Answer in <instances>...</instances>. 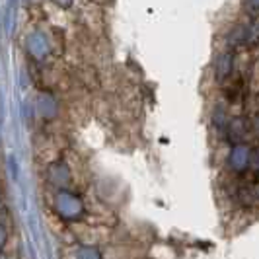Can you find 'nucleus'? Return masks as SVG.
I'll list each match as a JSON object with an SVG mask.
<instances>
[{
	"label": "nucleus",
	"instance_id": "obj_7",
	"mask_svg": "<svg viewBox=\"0 0 259 259\" xmlns=\"http://www.w3.org/2000/svg\"><path fill=\"white\" fill-rule=\"evenodd\" d=\"M49 182H51L55 187H59V189L66 187V183L70 182L68 168H66L63 162H57V164H53L51 168H49Z\"/></svg>",
	"mask_w": 259,
	"mask_h": 259
},
{
	"label": "nucleus",
	"instance_id": "obj_8",
	"mask_svg": "<svg viewBox=\"0 0 259 259\" xmlns=\"http://www.w3.org/2000/svg\"><path fill=\"white\" fill-rule=\"evenodd\" d=\"M242 8L251 20L259 18V0H242Z\"/></svg>",
	"mask_w": 259,
	"mask_h": 259
},
{
	"label": "nucleus",
	"instance_id": "obj_4",
	"mask_svg": "<svg viewBox=\"0 0 259 259\" xmlns=\"http://www.w3.org/2000/svg\"><path fill=\"white\" fill-rule=\"evenodd\" d=\"M27 51L33 59L37 61H45L49 55H51V45H49V39L43 31H31L27 35Z\"/></svg>",
	"mask_w": 259,
	"mask_h": 259
},
{
	"label": "nucleus",
	"instance_id": "obj_11",
	"mask_svg": "<svg viewBox=\"0 0 259 259\" xmlns=\"http://www.w3.org/2000/svg\"><path fill=\"white\" fill-rule=\"evenodd\" d=\"M59 6H63V8H66V6H70L72 4V0H55Z\"/></svg>",
	"mask_w": 259,
	"mask_h": 259
},
{
	"label": "nucleus",
	"instance_id": "obj_10",
	"mask_svg": "<svg viewBox=\"0 0 259 259\" xmlns=\"http://www.w3.org/2000/svg\"><path fill=\"white\" fill-rule=\"evenodd\" d=\"M251 169H253L255 174H259V152L253 154V164H251Z\"/></svg>",
	"mask_w": 259,
	"mask_h": 259
},
{
	"label": "nucleus",
	"instance_id": "obj_2",
	"mask_svg": "<svg viewBox=\"0 0 259 259\" xmlns=\"http://www.w3.org/2000/svg\"><path fill=\"white\" fill-rule=\"evenodd\" d=\"M55 208L57 212L66 219V221H74V219H80L82 217V210H84V205H82V199L78 195L70 193V191H61L55 199Z\"/></svg>",
	"mask_w": 259,
	"mask_h": 259
},
{
	"label": "nucleus",
	"instance_id": "obj_9",
	"mask_svg": "<svg viewBox=\"0 0 259 259\" xmlns=\"http://www.w3.org/2000/svg\"><path fill=\"white\" fill-rule=\"evenodd\" d=\"M43 100H45V96H41V98H39V102H43ZM47 102H49V105L55 104V102H53V100H51V98H49V96H47ZM39 111H41V113H43V115H45V117L55 115V111H53V109H49V107H43V109H39Z\"/></svg>",
	"mask_w": 259,
	"mask_h": 259
},
{
	"label": "nucleus",
	"instance_id": "obj_3",
	"mask_svg": "<svg viewBox=\"0 0 259 259\" xmlns=\"http://www.w3.org/2000/svg\"><path fill=\"white\" fill-rule=\"evenodd\" d=\"M212 72H214V80L224 86L230 78H234L236 74V59H234L232 51H221L214 57L212 63Z\"/></svg>",
	"mask_w": 259,
	"mask_h": 259
},
{
	"label": "nucleus",
	"instance_id": "obj_6",
	"mask_svg": "<svg viewBox=\"0 0 259 259\" xmlns=\"http://www.w3.org/2000/svg\"><path fill=\"white\" fill-rule=\"evenodd\" d=\"M230 119H232V117L228 115L226 105H222V104L214 105V109H212V113H210V123H212V129L217 131L219 135L226 137V131H228V125H230Z\"/></svg>",
	"mask_w": 259,
	"mask_h": 259
},
{
	"label": "nucleus",
	"instance_id": "obj_1",
	"mask_svg": "<svg viewBox=\"0 0 259 259\" xmlns=\"http://www.w3.org/2000/svg\"><path fill=\"white\" fill-rule=\"evenodd\" d=\"M253 154H255V150L247 143L230 144V150H228V156H226L228 171L234 174V176L247 174L251 169V164H253Z\"/></svg>",
	"mask_w": 259,
	"mask_h": 259
},
{
	"label": "nucleus",
	"instance_id": "obj_5",
	"mask_svg": "<svg viewBox=\"0 0 259 259\" xmlns=\"http://www.w3.org/2000/svg\"><path fill=\"white\" fill-rule=\"evenodd\" d=\"M247 131H249V123H247L246 117L236 115L230 119V125H228V131H226V139L232 144L246 143L244 139H246Z\"/></svg>",
	"mask_w": 259,
	"mask_h": 259
},
{
	"label": "nucleus",
	"instance_id": "obj_12",
	"mask_svg": "<svg viewBox=\"0 0 259 259\" xmlns=\"http://www.w3.org/2000/svg\"><path fill=\"white\" fill-rule=\"evenodd\" d=\"M257 197H259V187H257Z\"/></svg>",
	"mask_w": 259,
	"mask_h": 259
}]
</instances>
